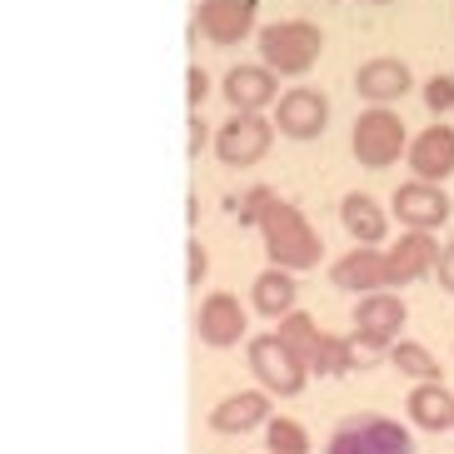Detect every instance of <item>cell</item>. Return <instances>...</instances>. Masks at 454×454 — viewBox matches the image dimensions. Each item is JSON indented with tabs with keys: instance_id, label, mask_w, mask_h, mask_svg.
<instances>
[{
	"instance_id": "1",
	"label": "cell",
	"mask_w": 454,
	"mask_h": 454,
	"mask_svg": "<svg viewBox=\"0 0 454 454\" xmlns=\"http://www.w3.org/2000/svg\"><path fill=\"white\" fill-rule=\"evenodd\" d=\"M260 240H265L270 265L294 270V275H300V270H315V265H320V254H325L320 235H315L309 220H305V210L290 205V200L270 205V215L260 220Z\"/></svg>"
},
{
	"instance_id": "2",
	"label": "cell",
	"mask_w": 454,
	"mask_h": 454,
	"mask_svg": "<svg viewBox=\"0 0 454 454\" xmlns=\"http://www.w3.org/2000/svg\"><path fill=\"white\" fill-rule=\"evenodd\" d=\"M349 150L364 170H389L395 160L410 155V130H404L395 106H364L349 130Z\"/></svg>"
},
{
	"instance_id": "3",
	"label": "cell",
	"mask_w": 454,
	"mask_h": 454,
	"mask_svg": "<svg viewBox=\"0 0 454 454\" xmlns=\"http://www.w3.org/2000/svg\"><path fill=\"white\" fill-rule=\"evenodd\" d=\"M260 60H265L275 75H285V81H294V75H309L315 70V60H320L325 51V35L320 26H309V20H275V26L260 30Z\"/></svg>"
},
{
	"instance_id": "4",
	"label": "cell",
	"mask_w": 454,
	"mask_h": 454,
	"mask_svg": "<svg viewBox=\"0 0 454 454\" xmlns=\"http://www.w3.org/2000/svg\"><path fill=\"white\" fill-rule=\"evenodd\" d=\"M270 145H275V121H265V110H230V121L215 130V160L230 170L260 165Z\"/></svg>"
},
{
	"instance_id": "5",
	"label": "cell",
	"mask_w": 454,
	"mask_h": 454,
	"mask_svg": "<svg viewBox=\"0 0 454 454\" xmlns=\"http://www.w3.org/2000/svg\"><path fill=\"white\" fill-rule=\"evenodd\" d=\"M250 370H254V380H260V389L280 395V400H294L309 380V364L285 345L280 334H254L250 340Z\"/></svg>"
},
{
	"instance_id": "6",
	"label": "cell",
	"mask_w": 454,
	"mask_h": 454,
	"mask_svg": "<svg viewBox=\"0 0 454 454\" xmlns=\"http://www.w3.org/2000/svg\"><path fill=\"white\" fill-rule=\"evenodd\" d=\"M330 125V95L315 85H294L275 100V130L285 140H320Z\"/></svg>"
},
{
	"instance_id": "7",
	"label": "cell",
	"mask_w": 454,
	"mask_h": 454,
	"mask_svg": "<svg viewBox=\"0 0 454 454\" xmlns=\"http://www.w3.org/2000/svg\"><path fill=\"white\" fill-rule=\"evenodd\" d=\"M389 200H395L389 210H395V220H400L404 230H440L454 210L440 180H419V175H410L404 185H395Z\"/></svg>"
},
{
	"instance_id": "8",
	"label": "cell",
	"mask_w": 454,
	"mask_h": 454,
	"mask_svg": "<svg viewBox=\"0 0 454 454\" xmlns=\"http://www.w3.org/2000/svg\"><path fill=\"white\" fill-rule=\"evenodd\" d=\"M245 330H250V315H245V305L230 290L205 294L200 309H195V334H200V345H210V349L240 345Z\"/></svg>"
},
{
	"instance_id": "9",
	"label": "cell",
	"mask_w": 454,
	"mask_h": 454,
	"mask_svg": "<svg viewBox=\"0 0 454 454\" xmlns=\"http://www.w3.org/2000/svg\"><path fill=\"white\" fill-rule=\"evenodd\" d=\"M254 11H260V0H200L195 30L205 45H240L254 30Z\"/></svg>"
},
{
	"instance_id": "10",
	"label": "cell",
	"mask_w": 454,
	"mask_h": 454,
	"mask_svg": "<svg viewBox=\"0 0 454 454\" xmlns=\"http://www.w3.org/2000/svg\"><path fill=\"white\" fill-rule=\"evenodd\" d=\"M404 320H410V309L395 290H374V294H360V305H355V334L370 340V345H395L404 334Z\"/></svg>"
},
{
	"instance_id": "11",
	"label": "cell",
	"mask_w": 454,
	"mask_h": 454,
	"mask_svg": "<svg viewBox=\"0 0 454 454\" xmlns=\"http://www.w3.org/2000/svg\"><path fill=\"white\" fill-rule=\"evenodd\" d=\"M334 290H349V294H374V290H395L389 285V254L380 245H355L349 254H340L330 270Z\"/></svg>"
},
{
	"instance_id": "12",
	"label": "cell",
	"mask_w": 454,
	"mask_h": 454,
	"mask_svg": "<svg viewBox=\"0 0 454 454\" xmlns=\"http://www.w3.org/2000/svg\"><path fill=\"white\" fill-rule=\"evenodd\" d=\"M440 250L444 245H434V230H404L400 240L385 250L389 254V285L400 290V285H414V280H425V275H434Z\"/></svg>"
},
{
	"instance_id": "13",
	"label": "cell",
	"mask_w": 454,
	"mask_h": 454,
	"mask_svg": "<svg viewBox=\"0 0 454 454\" xmlns=\"http://www.w3.org/2000/svg\"><path fill=\"white\" fill-rule=\"evenodd\" d=\"M404 165H410V175H419V180H440L444 185L454 175V125H444V121L425 125V130L410 140Z\"/></svg>"
},
{
	"instance_id": "14",
	"label": "cell",
	"mask_w": 454,
	"mask_h": 454,
	"mask_svg": "<svg viewBox=\"0 0 454 454\" xmlns=\"http://www.w3.org/2000/svg\"><path fill=\"white\" fill-rule=\"evenodd\" d=\"M280 81L285 75H275V70L265 66V60H254V66H235L220 81V95L230 100V110H265V106H275L280 100Z\"/></svg>"
},
{
	"instance_id": "15",
	"label": "cell",
	"mask_w": 454,
	"mask_h": 454,
	"mask_svg": "<svg viewBox=\"0 0 454 454\" xmlns=\"http://www.w3.org/2000/svg\"><path fill=\"white\" fill-rule=\"evenodd\" d=\"M410 85H414L410 66L395 60V55H374V60H364V66L355 70V90H360L364 106H395Z\"/></svg>"
},
{
	"instance_id": "16",
	"label": "cell",
	"mask_w": 454,
	"mask_h": 454,
	"mask_svg": "<svg viewBox=\"0 0 454 454\" xmlns=\"http://www.w3.org/2000/svg\"><path fill=\"white\" fill-rule=\"evenodd\" d=\"M270 425V395L265 389H240L210 410V429L215 434H250V429Z\"/></svg>"
},
{
	"instance_id": "17",
	"label": "cell",
	"mask_w": 454,
	"mask_h": 454,
	"mask_svg": "<svg viewBox=\"0 0 454 454\" xmlns=\"http://www.w3.org/2000/svg\"><path fill=\"white\" fill-rule=\"evenodd\" d=\"M340 225L349 230V240H360V245L389 240V210L374 195H364V190H349L340 200Z\"/></svg>"
},
{
	"instance_id": "18",
	"label": "cell",
	"mask_w": 454,
	"mask_h": 454,
	"mask_svg": "<svg viewBox=\"0 0 454 454\" xmlns=\"http://www.w3.org/2000/svg\"><path fill=\"white\" fill-rule=\"evenodd\" d=\"M410 419H414V429H429V434L454 429V395L440 385V380H414V389H410Z\"/></svg>"
},
{
	"instance_id": "19",
	"label": "cell",
	"mask_w": 454,
	"mask_h": 454,
	"mask_svg": "<svg viewBox=\"0 0 454 454\" xmlns=\"http://www.w3.org/2000/svg\"><path fill=\"white\" fill-rule=\"evenodd\" d=\"M294 270H280V265H270V270H260L254 275V285H250V305H254V315H265V320H285L294 309Z\"/></svg>"
},
{
	"instance_id": "20",
	"label": "cell",
	"mask_w": 454,
	"mask_h": 454,
	"mask_svg": "<svg viewBox=\"0 0 454 454\" xmlns=\"http://www.w3.org/2000/svg\"><path fill=\"white\" fill-rule=\"evenodd\" d=\"M275 334H280L285 345L300 355V360H315V349H320V340H325V330L315 325V315H305V309H290L285 320H275Z\"/></svg>"
},
{
	"instance_id": "21",
	"label": "cell",
	"mask_w": 454,
	"mask_h": 454,
	"mask_svg": "<svg viewBox=\"0 0 454 454\" xmlns=\"http://www.w3.org/2000/svg\"><path fill=\"white\" fill-rule=\"evenodd\" d=\"M389 364H395L404 380H440V360H434L419 340H395V345H389Z\"/></svg>"
},
{
	"instance_id": "22",
	"label": "cell",
	"mask_w": 454,
	"mask_h": 454,
	"mask_svg": "<svg viewBox=\"0 0 454 454\" xmlns=\"http://www.w3.org/2000/svg\"><path fill=\"white\" fill-rule=\"evenodd\" d=\"M275 200H280V195H275V185H250L245 195H230L225 210L235 215L245 230H260V220L270 215V205H275Z\"/></svg>"
},
{
	"instance_id": "23",
	"label": "cell",
	"mask_w": 454,
	"mask_h": 454,
	"mask_svg": "<svg viewBox=\"0 0 454 454\" xmlns=\"http://www.w3.org/2000/svg\"><path fill=\"white\" fill-rule=\"evenodd\" d=\"M349 370H355L349 334H325L320 349H315V360H309V374H325V380H334V374H349Z\"/></svg>"
},
{
	"instance_id": "24",
	"label": "cell",
	"mask_w": 454,
	"mask_h": 454,
	"mask_svg": "<svg viewBox=\"0 0 454 454\" xmlns=\"http://www.w3.org/2000/svg\"><path fill=\"white\" fill-rule=\"evenodd\" d=\"M265 450L270 454H309V434L294 419H270L265 425Z\"/></svg>"
},
{
	"instance_id": "25",
	"label": "cell",
	"mask_w": 454,
	"mask_h": 454,
	"mask_svg": "<svg viewBox=\"0 0 454 454\" xmlns=\"http://www.w3.org/2000/svg\"><path fill=\"white\" fill-rule=\"evenodd\" d=\"M419 100H425L429 115H450L454 110V75H429V81L419 85Z\"/></svg>"
},
{
	"instance_id": "26",
	"label": "cell",
	"mask_w": 454,
	"mask_h": 454,
	"mask_svg": "<svg viewBox=\"0 0 454 454\" xmlns=\"http://www.w3.org/2000/svg\"><path fill=\"white\" fill-rule=\"evenodd\" d=\"M325 454H374L370 444H364V434L349 419H340V429L330 434V444H325Z\"/></svg>"
},
{
	"instance_id": "27",
	"label": "cell",
	"mask_w": 454,
	"mask_h": 454,
	"mask_svg": "<svg viewBox=\"0 0 454 454\" xmlns=\"http://www.w3.org/2000/svg\"><path fill=\"white\" fill-rule=\"evenodd\" d=\"M349 355H355V370H374V364L389 360L385 345H370V340H360V334H349Z\"/></svg>"
},
{
	"instance_id": "28",
	"label": "cell",
	"mask_w": 454,
	"mask_h": 454,
	"mask_svg": "<svg viewBox=\"0 0 454 454\" xmlns=\"http://www.w3.org/2000/svg\"><path fill=\"white\" fill-rule=\"evenodd\" d=\"M205 275H210V254H205L200 240H190V245H185V280H190V285H200Z\"/></svg>"
},
{
	"instance_id": "29",
	"label": "cell",
	"mask_w": 454,
	"mask_h": 454,
	"mask_svg": "<svg viewBox=\"0 0 454 454\" xmlns=\"http://www.w3.org/2000/svg\"><path fill=\"white\" fill-rule=\"evenodd\" d=\"M205 145H215V135L205 130V121H200V115H195V110H190V130H185V155H190V160H195V155H200Z\"/></svg>"
},
{
	"instance_id": "30",
	"label": "cell",
	"mask_w": 454,
	"mask_h": 454,
	"mask_svg": "<svg viewBox=\"0 0 454 454\" xmlns=\"http://www.w3.org/2000/svg\"><path fill=\"white\" fill-rule=\"evenodd\" d=\"M205 95H210V75H205L200 66H190V70H185V100H190V110L200 106Z\"/></svg>"
},
{
	"instance_id": "31",
	"label": "cell",
	"mask_w": 454,
	"mask_h": 454,
	"mask_svg": "<svg viewBox=\"0 0 454 454\" xmlns=\"http://www.w3.org/2000/svg\"><path fill=\"white\" fill-rule=\"evenodd\" d=\"M434 280H440L444 290L454 294V240H444V250H440V265H434Z\"/></svg>"
},
{
	"instance_id": "32",
	"label": "cell",
	"mask_w": 454,
	"mask_h": 454,
	"mask_svg": "<svg viewBox=\"0 0 454 454\" xmlns=\"http://www.w3.org/2000/svg\"><path fill=\"white\" fill-rule=\"evenodd\" d=\"M370 5H395V0H370Z\"/></svg>"
},
{
	"instance_id": "33",
	"label": "cell",
	"mask_w": 454,
	"mask_h": 454,
	"mask_svg": "<svg viewBox=\"0 0 454 454\" xmlns=\"http://www.w3.org/2000/svg\"><path fill=\"white\" fill-rule=\"evenodd\" d=\"M265 454H270V450H265Z\"/></svg>"
}]
</instances>
